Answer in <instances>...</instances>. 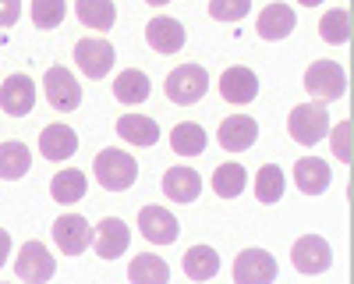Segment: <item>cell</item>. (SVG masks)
Instances as JSON below:
<instances>
[{"instance_id": "obj_1", "label": "cell", "mask_w": 354, "mask_h": 284, "mask_svg": "<svg viewBox=\"0 0 354 284\" xmlns=\"http://www.w3.org/2000/svg\"><path fill=\"white\" fill-rule=\"evenodd\" d=\"M93 170H96V181L106 192H128L135 185V178H138V160L131 153H124V150L110 146V150H100L96 153Z\"/></svg>"}, {"instance_id": "obj_2", "label": "cell", "mask_w": 354, "mask_h": 284, "mask_svg": "<svg viewBox=\"0 0 354 284\" xmlns=\"http://www.w3.org/2000/svg\"><path fill=\"white\" fill-rule=\"evenodd\" d=\"M287 132L298 146H315L322 135H330V110L322 103H298L287 114Z\"/></svg>"}, {"instance_id": "obj_3", "label": "cell", "mask_w": 354, "mask_h": 284, "mask_svg": "<svg viewBox=\"0 0 354 284\" xmlns=\"http://www.w3.org/2000/svg\"><path fill=\"white\" fill-rule=\"evenodd\" d=\"M305 89L312 96V103H333L347 93V71L337 61H315L305 71Z\"/></svg>"}, {"instance_id": "obj_4", "label": "cell", "mask_w": 354, "mask_h": 284, "mask_svg": "<svg viewBox=\"0 0 354 284\" xmlns=\"http://www.w3.org/2000/svg\"><path fill=\"white\" fill-rule=\"evenodd\" d=\"M205 89H209V75H205V68L198 64H181V68H174L163 82V93L170 103L177 107H192L205 96Z\"/></svg>"}, {"instance_id": "obj_5", "label": "cell", "mask_w": 354, "mask_h": 284, "mask_svg": "<svg viewBox=\"0 0 354 284\" xmlns=\"http://www.w3.org/2000/svg\"><path fill=\"white\" fill-rule=\"evenodd\" d=\"M290 263L305 277L326 274L333 267V249H330L326 238H319V235H301L298 242H294V249H290Z\"/></svg>"}, {"instance_id": "obj_6", "label": "cell", "mask_w": 354, "mask_h": 284, "mask_svg": "<svg viewBox=\"0 0 354 284\" xmlns=\"http://www.w3.org/2000/svg\"><path fill=\"white\" fill-rule=\"evenodd\" d=\"M15 274L25 284H46L57 274V260L50 256V249L43 242H25L15 256Z\"/></svg>"}, {"instance_id": "obj_7", "label": "cell", "mask_w": 354, "mask_h": 284, "mask_svg": "<svg viewBox=\"0 0 354 284\" xmlns=\"http://www.w3.org/2000/svg\"><path fill=\"white\" fill-rule=\"evenodd\" d=\"M43 93H46L50 107L61 110V114L82 107V85H78V78H75L68 68H61V64H53V68L43 75Z\"/></svg>"}, {"instance_id": "obj_8", "label": "cell", "mask_w": 354, "mask_h": 284, "mask_svg": "<svg viewBox=\"0 0 354 284\" xmlns=\"http://www.w3.org/2000/svg\"><path fill=\"white\" fill-rule=\"evenodd\" d=\"M113 61H117L113 46H110L106 39H100V36H85V39L75 43V64H78V71L88 75V78H103V75H110Z\"/></svg>"}, {"instance_id": "obj_9", "label": "cell", "mask_w": 354, "mask_h": 284, "mask_svg": "<svg viewBox=\"0 0 354 284\" xmlns=\"http://www.w3.org/2000/svg\"><path fill=\"white\" fill-rule=\"evenodd\" d=\"M277 260L266 249H245L234 260V284H273Z\"/></svg>"}, {"instance_id": "obj_10", "label": "cell", "mask_w": 354, "mask_h": 284, "mask_svg": "<svg viewBox=\"0 0 354 284\" xmlns=\"http://www.w3.org/2000/svg\"><path fill=\"white\" fill-rule=\"evenodd\" d=\"M53 242L64 256H82L88 245H93V227L82 213H64L53 220Z\"/></svg>"}, {"instance_id": "obj_11", "label": "cell", "mask_w": 354, "mask_h": 284, "mask_svg": "<svg viewBox=\"0 0 354 284\" xmlns=\"http://www.w3.org/2000/svg\"><path fill=\"white\" fill-rule=\"evenodd\" d=\"M216 142L227 153H245L259 142V125L248 114H234V118H223L216 128Z\"/></svg>"}, {"instance_id": "obj_12", "label": "cell", "mask_w": 354, "mask_h": 284, "mask_svg": "<svg viewBox=\"0 0 354 284\" xmlns=\"http://www.w3.org/2000/svg\"><path fill=\"white\" fill-rule=\"evenodd\" d=\"M128 242H131V231L121 217H103L93 231V245H96L100 260H121Z\"/></svg>"}, {"instance_id": "obj_13", "label": "cell", "mask_w": 354, "mask_h": 284, "mask_svg": "<svg viewBox=\"0 0 354 284\" xmlns=\"http://www.w3.org/2000/svg\"><path fill=\"white\" fill-rule=\"evenodd\" d=\"M220 96L234 107H245L259 96V75L245 64H234L220 75Z\"/></svg>"}, {"instance_id": "obj_14", "label": "cell", "mask_w": 354, "mask_h": 284, "mask_svg": "<svg viewBox=\"0 0 354 284\" xmlns=\"http://www.w3.org/2000/svg\"><path fill=\"white\" fill-rule=\"evenodd\" d=\"M138 231L153 245H170V242H177V220L163 206H142L138 210Z\"/></svg>"}, {"instance_id": "obj_15", "label": "cell", "mask_w": 354, "mask_h": 284, "mask_svg": "<svg viewBox=\"0 0 354 284\" xmlns=\"http://www.w3.org/2000/svg\"><path fill=\"white\" fill-rule=\"evenodd\" d=\"M36 103V82L28 75H8L0 85V107H4L11 118H25Z\"/></svg>"}, {"instance_id": "obj_16", "label": "cell", "mask_w": 354, "mask_h": 284, "mask_svg": "<svg viewBox=\"0 0 354 284\" xmlns=\"http://www.w3.org/2000/svg\"><path fill=\"white\" fill-rule=\"evenodd\" d=\"M185 39H188L185 25L177 18H170V15H160V18H153L149 25H145V43H149L156 53H177L185 46Z\"/></svg>"}, {"instance_id": "obj_17", "label": "cell", "mask_w": 354, "mask_h": 284, "mask_svg": "<svg viewBox=\"0 0 354 284\" xmlns=\"http://www.w3.org/2000/svg\"><path fill=\"white\" fill-rule=\"evenodd\" d=\"M294 25H298V15H294L290 4H270V8L259 15L255 33H259V39L280 43V39H287V36L294 33Z\"/></svg>"}, {"instance_id": "obj_18", "label": "cell", "mask_w": 354, "mask_h": 284, "mask_svg": "<svg viewBox=\"0 0 354 284\" xmlns=\"http://www.w3.org/2000/svg\"><path fill=\"white\" fill-rule=\"evenodd\" d=\"M333 181V170L326 160H319V157H301L298 163H294V185H298L305 195H322L330 188Z\"/></svg>"}, {"instance_id": "obj_19", "label": "cell", "mask_w": 354, "mask_h": 284, "mask_svg": "<svg viewBox=\"0 0 354 284\" xmlns=\"http://www.w3.org/2000/svg\"><path fill=\"white\" fill-rule=\"evenodd\" d=\"M163 195L174 199V203H195L202 195V178L195 167H170L163 175Z\"/></svg>"}, {"instance_id": "obj_20", "label": "cell", "mask_w": 354, "mask_h": 284, "mask_svg": "<svg viewBox=\"0 0 354 284\" xmlns=\"http://www.w3.org/2000/svg\"><path fill=\"white\" fill-rule=\"evenodd\" d=\"M75 150H78L75 128H68V125H46L39 132V153H43V160L61 163V160L75 157Z\"/></svg>"}, {"instance_id": "obj_21", "label": "cell", "mask_w": 354, "mask_h": 284, "mask_svg": "<svg viewBox=\"0 0 354 284\" xmlns=\"http://www.w3.org/2000/svg\"><path fill=\"white\" fill-rule=\"evenodd\" d=\"M28 167H32V150H28L25 142H18V139L0 142V178L18 181V178L28 175Z\"/></svg>"}, {"instance_id": "obj_22", "label": "cell", "mask_w": 354, "mask_h": 284, "mask_svg": "<svg viewBox=\"0 0 354 284\" xmlns=\"http://www.w3.org/2000/svg\"><path fill=\"white\" fill-rule=\"evenodd\" d=\"M117 135L131 146H156L160 142V125L153 118H145V114H124L121 121H117Z\"/></svg>"}, {"instance_id": "obj_23", "label": "cell", "mask_w": 354, "mask_h": 284, "mask_svg": "<svg viewBox=\"0 0 354 284\" xmlns=\"http://www.w3.org/2000/svg\"><path fill=\"white\" fill-rule=\"evenodd\" d=\"M85 188H88V178L82 170H57L53 181H50V199L61 206H71V203H82L85 199Z\"/></svg>"}, {"instance_id": "obj_24", "label": "cell", "mask_w": 354, "mask_h": 284, "mask_svg": "<svg viewBox=\"0 0 354 284\" xmlns=\"http://www.w3.org/2000/svg\"><path fill=\"white\" fill-rule=\"evenodd\" d=\"M149 75L145 71H138V68H128V71H121L113 78V96L121 100V103H128V107H135V103H145L149 100Z\"/></svg>"}, {"instance_id": "obj_25", "label": "cell", "mask_w": 354, "mask_h": 284, "mask_svg": "<svg viewBox=\"0 0 354 284\" xmlns=\"http://www.w3.org/2000/svg\"><path fill=\"white\" fill-rule=\"evenodd\" d=\"M128 281L131 284H170V267H167L163 256L145 252V256H135V260H131Z\"/></svg>"}, {"instance_id": "obj_26", "label": "cell", "mask_w": 354, "mask_h": 284, "mask_svg": "<svg viewBox=\"0 0 354 284\" xmlns=\"http://www.w3.org/2000/svg\"><path fill=\"white\" fill-rule=\"evenodd\" d=\"M185 274L192 281H213L220 274V256L213 245H192L185 256Z\"/></svg>"}, {"instance_id": "obj_27", "label": "cell", "mask_w": 354, "mask_h": 284, "mask_svg": "<svg viewBox=\"0 0 354 284\" xmlns=\"http://www.w3.org/2000/svg\"><path fill=\"white\" fill-rule=\"evenodd\" d=\"M75 15L85 28H96V33H106L113 28V18H117V8L110 0H78L75 4Z\"/></svg>"}, {"instance_id": "obj_28", "label": "cell", "mask_w": 354, "mask_h": 284, "mask_svg": "<svg viewBox=\"0 0 354 284\" xmlns=\"http://www.w3.org/2000/svg\"><path fill=\"white\" fill-rule=\"evenodd\" d=\"M287 188V178H283V170L277 163H262L259 167V175H255V199L266 206H273L280 203V195Z\"/></svg>"}, {"instance_id": "obj_29", "label": "cell", "mask_w": 354, "mask_h": 284, "mask_svg": "<svg viewBox=\"0 0 354 284\" xmlns=\"http://www.w3.org/2000/svg\"><path fill=\"white\" fill-rule=\"evenodd\" d=\"M248 185V170L241 163H220L213 170V192L220 199H238Z\"/></svg>"}, {"instance_id": "obj_30", "label": "cell", "mask_w": 354, "mask_h": 284, "mask_svg": "<svg viewBox=\"0 0 354 284\" xmlns=\"http://www.w3.org/2000/svg\"><path fill=\"white\" fill-rule=\"evenodd\" d=\"M170 146H174L177 157H198V153H205V128L195 125V121H181L170 132Z\"/></svg>"}, {"instance_id": "obj_31", "label": "cell", "mask_w": 354, "mask_h": 284, "mask_svg": "<svg viewBox=\"0 0 354 284\" xmlns=\"http://www.w3.org/2000/svg\"><path fill=\"white\" fill-rule=\"evenodd\" d=\"M354 21H351V11L347 8H333V11H326L322 15V21H319V36L326 39L330 46H344V43H351V28Z\"/></svg>"}, {"instance_id": "obj_32", "label": "cell", "mask_w": 354, "mask_h": 284, "mask_svg": "<svg viewBox=\"0 0 354 284\" xmlns=\"http://www.w3.org/2000/svg\"><path fill=\"white\" fill-rule=\"evenodd\" d=\"M68 15L64 0H32V21L36 28H57Z\"/></svg>"}, {"instance_id": "obj_33", "label": "cell", "mask_w": 354, "mask_h": 284, "mask_svg": "<svg viewBox=\"0 0 354 284\" xmlns=\"http://www.w3.org/2000/svg\"><path fill=\"white\" fill-rule=\"evenodd\" d=\"M330 146H333L337 160L351 163V157H354V128H351V121H340L337 128H330Z\"/></svg>"}, {"instance_id": "obj_34", "label": "cell", "mask_w": 354, "mask_h": 284, "mask_svg": "<svg viewBox=\"0 0 354 284\" xmlns=\"http://www.w3.org/2000/svg\"><path fill=\"white\" fill-rule=\"evenodd\" d=\"M252 11V0H213L209 4V18L216 21H241Z\"/></svg>"}, {"instance_id": "obj_35", "label": "cell", "mask_w": 354, "mask_h": 284, "mask_svg": "<svg viewBox=\"0 0 354 284\" xmlns=\"http://www.w3.org/2000/svg\"><path fill=\"white\" fill-rule=\"evenodd\" d=\"M21 18V0H0V28H8Z\"/></svg>"}, {"instance_id": "obj_36", "label": "cell", "mask_w": 354, "mask_h": 284, "mask_svg": "<svg viewBox=\"0 0 354 284\" xmlns=\"http://www.w3.org/2000/svg\"><path fill=\"white\" fill-rule=\"evenodd\" d=\"M8 256H11V235L4 231V227H0V267L8 263Z\"/></svg>"}]
</instances>
